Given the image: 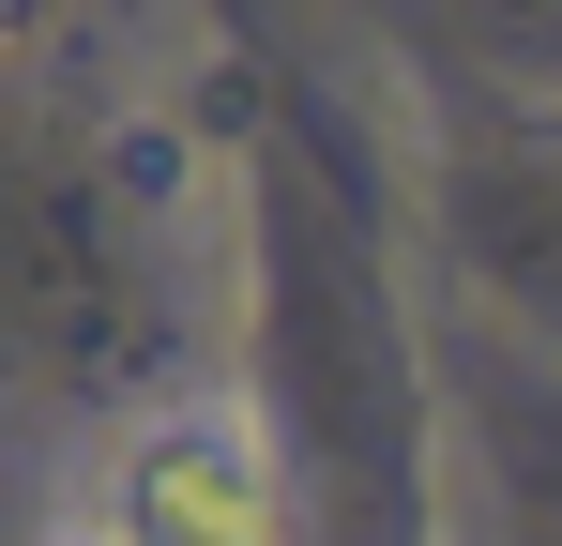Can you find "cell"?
<instances>
[{
	"label": "cell",
	"mask_w": 562,
	"mask_h": 546,
	"mask_svg": "<svg viewBox=\"0 0 562 546\" xmlns=\"http://www.w3.org/2000/svg\"><path fill=\"white\" fill-rule=\"evenodd\" d=\"M122 546H289L259 425L244 410H168L122 470Z\"/></svg>",
	"instance_id": "cell-1"
},
{
	"label": "cell",
	"mask_w": 562,
	"mask_h": 546,
	"mask_svg": "<svg viewBox=\"0 0 562 546\" xmlns=\"http://www.w3.org/2000/svg\"><path fill=\"white\" fill-rule=\"evenodd\" d=\"M0 31H15V0H0Z\"/></svg>",
	"instance_id": "cell-2"
},
{
	"label": "cell",
	"mask_w": 562,
	"mask_h": 546,
	"mask_svg": "<svg viewBox=\"0 0 562 546\" xmlns=\"http://www.w3.org/2000/svg\"><path fill=\"white\" fill-rule=\"evenodd\" d=\"M61 546H92V532H61Z\"/></svg>",
	"instance_id": "cell-3"
}]
</instances>
